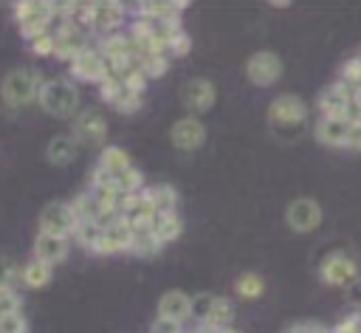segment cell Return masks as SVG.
<instances>
[{"mask_svg": "<svg viewBox=\"0 0 361 333\" xmlns=\"http://www.w3.org/2000/svg\"><path fill=\"white\" fill-rule=\"evenodd\" d=\"M305 119H307V104L296 93H279L268 104V124H271L274 135H279L285 141H290L302 133Z\"/></svg>", "mask_w": 361, "mask_h": 333, "instance_id": "obj_1", "label": "cell"}, {"mask_svg": "<svg viewBox=\"0 0 361 333\" xmlns=\"http://www.w3.org/2000/svg\"><path fill=\"white\" fill-rule=\"evenodd\" d=\"M39 87H42L39 71L23 65V68H14V71L6 73V79L0 85V99H3V104L8 110H23V107L37 102Z\"/></svg>", "mask_w": 361, "mask_h": 333, "instance_id": "obj_2", "label": "cell"}, {"mask_svg": "<svg viewBox=\"0 0 361 333\" xmlns=\"http://www.w3.org/2000/svg\"><path fill=\"white\" fill-rule=\"evenodd\" d=\"M37 104L56 119H73L79 113V90L71 79H42Z\"/></svg>", "mask_w": 361, "mask_h": 333, "instance_id": "obj_3", "label": "cell"}, {"mask_svg": "<svg viewBox=\"0 0 361 333\" xmlns=\"http://www.w3.org/2000/svg\"><path fill=\"white\" fill-rule=\"evenodd\" d=\"M59 20L56 3H39V0H25L14 3V23L23 34V40H34L39 34H48Z\"/></svg>", "mask_w": 361, "mask_h": 333, "instance_id": "obj_4", "label": "cell"}, {"mask_svg": "<svg viewBox=\"0 0 361 333\" xmlns=\"http://www.w3.org/2000/svg\"><path fill=\"white\" fill-rule=\"evenodd\" d=\"M316 110L319 116L327 119H350V121H361V107L355 102V90H350L347 85H341L338 79L324 85L316 96Z\"/></svg>", "mask_w": 361, "mask_h": 333, "instance_id": "obj_5", "label": "cell"}, {"mask_svg": "<svg viewBox=\"0 0 361 333\" xmlns=\"http://www.w3.org/2000/svg\"><path fill=\"white\" fill-rule=\"evenodd\" d=\"M319 279L327 288H353L358 282V262L347 251H330L319 262Z\"/></svg>", "mask_w": 361, "mask_h": 333, "instance_id": "obj_6", "label": "cell"}, {"mask_svg": "<svg viewBox=\"0 0 361 333\" xmlns=\"http://www.w3.org/2000/svg\"><path fill=\"white\" fill-rule=\"evenodd\" d=\"M90 45H93V37L82 25H76L71 20H56V25H54V56L56 59L71 65V59H76Z\"/></svg>", "mask_w": 361, "mask_h": 333, "instance_id": "obj_7", "label": "cell"}, {"mask_svg": "<svg viewBox=\"0 0 361 333\" xmlns=\"http://www.w3.org/2000/svg\"><path fill=\"white\" fill-rule=\"evenodd\" d=\"M107 119L93 110V107H85L79 110L73 119H71V135L82 144V147H104L107 141Z\"/></svg>", "mask_w": 361, "mask_h": 333, "instance_id": "obj_8", "label": "cell"}, {"mask_svg": "<svg viewBox=\"0 0 361 333\" xmlns=\"http://www.w3.org/2000/svg\"><path fill=\"white\" fill-rule=\"evenodd\" d=\"M282 76V59L274 51H254L245 59V79L257 87H271Z\"/></svg>", "mask_w": 361, "mask_h": 333, "instance_id": "obj_9", "label": "cell"}, {"mask_svg": "<svg viewBox=\"0 0 361 333\" xmlns=\"http://www.w3.org/2000/svg\"><path fill=\"white\" fill-rule=\"evenodd\" d=\"M76 229V214L71 200H54L39 212V231L42 234H54V237H68Z\"/></svg>", "mask_w": 361, "mask_h": 333, "instance_id": "obj_10", "label": "cell"}, {"mask_svg": "<svg viewBox=\"0 0 361 333\" xmlns=\"http://www.w3.org/2000/svg\"><path fill=\"white\" fill-rule=\"evenodd\" d=\"M93 45L99 48V54L104 56L110 71H121L127 65H135V59H133V40H130L127 31H116V34L99 37V40H93Z\"/></svg>", "mask_w": 361, "mask_h": 333, "instance_id": "obj_11", "label": "cell"}, {"mask_svg": "<svg viewBox=\"0 0 361 333\" xmlns=\"http://www.w3.org/2000/svg\"><path fill=\"white\" fill-rule=\"evenodd\" d=\"M285 223L296 234L316 231L319 223H322V206H319V200L316 198H293L285 206Z\"/></svg>", "mask_w": 361, "mask_h": 333, "instance_id": "obj_12", "label": "cell"}, {"mask_svg": "<svg viewBox=\"0 0 361 333\" xmlns=\"http://www.w3.org/2000/svg\"><path fill=\"white\" fill-rule=\"evenodd\" d=\"M214 99H217V87H214V82L206 79V76L189 79V82L183 85V90H180V102H183V107H186L192 116H200V113L212 110Z\"/></svg>", "mask_w": 361, "mask_h": 333, "instance_id": "obj_13", "label": "cell"}, {"mask_svg": "<svg viewBox=\"0 0 361 333\" xmlns=\"http://www.w3.org/2000/svg\"><path fill=\"white\" fill-rule=\"evenodd\" d=\"M169 141L175 150L192 152L206 144V124L197 116H183L169 127Z\"/></svg>", "mask_w": 361, "mask_h": 333, "instance_id": "obj_14", "label": "cell"}, {"mask_svg": "<svg viewBox=\"0 0 361 333\" xmlns=\"http://www.w3.org/2000/svg\"><path fill=\"white\" fill-rule=\"evenodd\" d=\"M68 68H71V76H73L76 82H93V85H99V82L107 76V71H110L96 45L85 48L76 59H71Z\"/></svg>", "mask_w": 361, "mask_h": 333, "instance_id": "obj_15", "label": "cell"}, {"mask_svg": "<svg viewBox=\"0 0 361 333\" xmlns=\"http://www.w3.org/2000/svg\"><path fill=\"white\" fill-rule=\"evenodd\" d=\"M130 248H133V226L124 217H118L102 229V240L96 246V254H124Z\"/></svg>", "mask_w": 361, "mask_h": 333, "instance_id": "obj_16", "label": "cell"}, {"mask_svg": "<svg viewBox=\"0 0 361 333\" xmlns=\"http://www.w3.org/2000/svg\"><path fill=\"white\" fill-rule=\"evenodd\" d=\"M350 119H327L319 116L313 124V135L319 144L324 147H336V150H347V135H350Z\"/></svg>", "mask_w": 361, "mask_h": 333, "instance_id": "obj_17", "label": "cell"}, {"mask_svg": "<svg viewBox=\"0 0 361 333\" xmlns=\"http://www.w3.org/2000/svg\"><path fill=\"white\" fill-rule=\"evenodd\" d=\"M158 316L161 319H172L178 325H186L192 319V299H189V293H183L180 288L164 291L161 299H158Z\"/></svg>", "mask_w": 361, "mask_h": 333, "instance_id": "obj_18", "label": "cell"}, {"mask_svg": "<svg viewBox=\"0 0 361 333\" xmlns=\"http://www.w3.org/2000/svg\"><path fill=\"white\" fill-rule=\"evenodd\" d=\"M68 251H71V240L68 237H54V234H42L37 231L34 237V257L42 260L45 265H59L68 260Z\"/></svg>", "mask_w": 361, "mask_h": 333, "instance_id": "obj_19", "label": "cell"}, {"mask_svg": "<svg viewBox=\"0 0 361 333\" xmlns=\"http://www.w3.org/2000/svg\"><path fill=\"white\" fill-rule=\"evenodd\" d=\"M183 11H186V3H172V0H166V3H141V6L130 8V14L152 20V23H180Z\"/></svg>", "mask_w": 361, "mask_h": 333, "instance_id": "obj_20", "label": "cell"}, {"mask_svg": "<svg viewBox=\"0 0 361 333\" xmlns=\"http://www.w3.org/2000/svg\"><path fill=\"white\" fill-rule=\"evenodd\" d=\"M79 150H82V144H79L71 133H56V135L48 141V147H45V158H48L51 164H56V166H65V164L76 161Z\"/></svg>", "mask_w": 361, "mask_h": 333, "instance_id": "obj_21", "label": "cell"}, {"mask_svg": "<svg viewBox=\"0 0 361 333\" xmlns=\"http://www.w3.org/2000/svg\"><path fill=\"white\" fill-rule=\"evenodd\" d=\"M96 166H99V169H104L107 175H113V181H116L121 172H127V169L133 166V158H130V152H127L124 147L104 144V147H102V152H99Z\"/></svg>", "mask_w": 361, "mask_h": 333, "instance_id": "obj_22", "label": "cell"}, {"mask_svg": "<svg viewBox=\"0 0 361 333\" xmlns=\"http://www.w3.org/2000/svg\"><path fill=\"white\" fill-rule=\"evenodd\" d=\"M144 192H147V200H149V206L155 209V214L178 212V200H180V195H178L175 186H169V183H147Z\"/></svg>", "mask_w": 361, "mask_h": 333, "instance_id": "obj_23", "label": "cell"}, {"mask_svg": "<svg viewBox=\"0 0 361 333\" xmlns=\"http://www.w3.org/2000/svg\"><path fill=\"white\" fill-rule=\"evenodd\" d=\"M51 277H54V268L45 265L42 260H37V257H31L25 265H20V285L23 288L39 291V288H45L51 282Z\"/></svg>", "mask_w": 361, "mask_h": 333, "instance_id": "obj_24", "label": "cell"}, {"mask_svg": "<svg viewBox=\"0 0 361 333\" xmlns=\"http://www.w3.org/2000/svg\"><path fill=\"white\" fill-rule=\"evenodd\" d=\"M183 231V220L178 212H164V214H155L152 217V234L161 240V246H169L180 237Z\"/></svg>", "mask_w": 361, "mask_h": 333, "instance_id": "obj_25", "label": "cell"}, {"mask_svg": "<svg viewBox=\"0 0 361 333\" xmlns=\"http://www.w3.org/2000/svg\"><path fill=\"white\" fill-rule=\"evenodd\" d=\"M234 293L240 299H248V302L251 299H259L265 293V279L259 274H254V271H245V274H240L234 279Z\"/></svg>", "mask_w": 361, "mask_h": 333, "instance_id": "obj_26", "label": "cell"}, {"mask_svg": "<svg viewBox=\"0 0 361 333\" xmlns=\"http://www.w3.org/2000/svg\"><path fill=\"white\" fill-rule=\"evenodd\" d=\"M231 322H234V302L226 299V296H214V305L206 316V325H212L217 330H228Z\"/></svg>", "mask_w": 361, "mask_h": 333, "instance_id": "obj_27", "label": "cell"}, {"mask_svg": "<svg viewBox=\"0 0 361 333\" xmlns=\"http://www.w3.org/2000/svg\"><path fill=\"white\" fill-rule=\"evenodd\" d=\"M169 56H164V54H138L135 56V65L141 68V73L147 76V79H158V76H164L166 71H169Z\"/></svg>", "mask_w": 361, "mask_h": 333, "instance_id": "obj_28", "label": "cell"}, {"mask_svg": "<svg viewBox=\"0 0 361 333\" xmlns=\"http://www.w3.org/2000/svg\"><path fill=\"white\" fill-rule=\"evenodd\" d=\"M71 240H76L82 248H87V251L96 254V246H99V240H102V226L93 223V220H82V223H76Z\"/></svg>", "mask_w": 361, "mask_h": 333, "instance_id": "obj_29", "label": "cell"}, {"mask_svg": "<svg viewBox=\"0 0 361 333\" xmlns=\"http://www.w3.org/2000/svg\"><path fill=\"white\" fill-rule=\"evenodd\" d=\"M338 82L347 85L350 90H361V54H355V56H350V59L341 62Z\"/></svg>", "mask_w": 361, "mask_h": 333, "instance_id": "obj_30", "label": "cell"}, {"mask_svg": "<svg viewBox=\"0 0 361 333\" xmlns=\"http://www.w3.org/2000/svg\"><path fill=\"white\" fill-rule=\"evenodd\" d=\"M116 113H135L138 107H141V96L138 93H133V90H127V87H118L110 99H104Z\"/></svg>", "mask_w": 361, "mask_h": 333, "instance_id": "obj_31", "label": "cell"}, {"mask_svg": "<svg viewBox=\"0 0 361 333\" xmlns=\"http://www.w3.org/2000/svg\"><path fill=\"white\" fill-rule=\"evenodd\" d=\"M17 282H20V265L8 254H0V291L14 288Z\"/></svg>", "mask_w": 361, "mask_h": 333, "instance_id": "obj_32", "label": "cell"}, {"mask_svg": "<svg viewBox=\"0 0 361 333\" xmlns=\"http://www.w3.org/2000/svg\"><path fill=\"white\" fill-rule=\"evenodd\" d=\"M14 313H23V299H20L17 288H6V291H0V319L14 316Z\"/></svg>", "mask_w": 361, "mask_h": 333, "instance_id": "obj_33", "label": "cell"}, {"mask_svg": "<svg viewBox=\"0 0 361 333\" xmlns=\"http://www.w3.org/2000/svg\"><path fill=\"white\" fill-rule=\"evenodd\" d=\"M189 48H192V37L186 34V28H180V31L166 42V56H169V59H175V56H186Z\"/></svg>", "mask_w": 361, "mask_h": 333, "instance_id": "obj_34", "label": "cell"}, {"mask_svg": "<svg viewBox=\"0 0 361 333\" xmlns=\"http://www.w3.org/2000/svg\"><path fill=\"white\" fill-rule=\"evenodd\" d=\"M192 299V319L200 325V322H206V316H209V310H212V305H214V293H195V296H189Z\"/></svg>", "mask_w": 361, "mask_h": 333, "instance_id": "obj_35", "label": "cell"}, {"mask_svg": "<svg viewBox=\"0 0 361 333\" xmlns=\"http://www.w3.org/2000/svg\"><path fill=\"white\" fill-rule=\"evenodd\" d=\"M28 45H31V54H37V56H54V28L48 34L28 40Z\"/></svg>", "mask_w": 361, "mask_h": 333, "instance_id": "obj_36", "label": "cell"}, {"mask_svg": "<svg viewBox=\"0 0 361 333\" xmlns=\"http://www.w3.org/2000/svg\"><path fill=\"white\" fill-rule=\"evenodd\" d=\"M330 333H361V313H347V316H341V319L330 327Z\"/></svg>", "mask_w": 361, "mask_h": 333, "instance_id": "obj_37", "label": "cell"}, {"mask_svg": "<svg viewBox=\"0 0 361 333\" xmlns=\"http://www.w3.org/2000/svg\"><path fill=\"white\" fill-rule=\"evenodd\" d=\"M0 330H6V333H28V322H25L23 313H14V316L0 319Z\"/></svg>", "mask_w": 361, "mask_h": 333, "instance_id": "obj_38", "label": "cell"}, {"mask_svg": "<svg viewBox=\"0 0 361 333\" xmlns=\"http://www.w3.org/2000/svg\"><path fill=\"white\" fill-rule=\"evenodd\" d=\"M282 333H330V327H324L319 322H293Z\"/></svg>", "mask_w": 361, "mask_h": 333, "instance_id": "obj_39", "label": "cell"}, {"mask_svg": "<svg viewBox=\"0 0 361 333\" xmlns=\"http://www.w3.org/2000/svg\"><path fill=\"white\" fill-rule=\"evenodd\" d=\"M149 333H186V330H183V325H178V322L158 316V319L149 325Z\"/></svg>", "mask_w": 361, "mask_h": 333, "instance_id": "obj_40", "label": "cell"}, {"mask_svg": "<svg viewBox=\"0 0 361 333\" xmlns=\"http://www.w3.org/2000/svg\"><path fill=\"white\" fill-rule=\"evenodd\" d=\"M347 150H355V152H361V121H353V124H350Z\"/></svg>", "mask_w": 361, "mask_h": 333, "instance_id": "obj_41", "label": "cell"}, {"mask_svg": "<svg viewBox=\"0 0 361 333\" xmlns=\"http://www.w3.org/2000/svg\"><path fill=\"white\" fill-rule=\"evenodd\" d=\"M189 333H223V330H217V327H212V325H206V322H200V325H195Z\"/></svg>", "mask_w": 361, "mask_h": 333, "instance_id": "obj_42", "label": "cell"}, {"mask_svg": "<svg viewBox=\"0 0 361 333\" xmlns=\"http://www.w3.org/2000/svg\"><path fill=\"white\" fill-rule=\"evenodd\" d=\"M223 333H237V330H234V327H228V330H223Z\"/></svg>", "mask_w": 361, "mask_h": 333, "instance_id": "obj_43", "label": "cell"}, {"mask_svg": "<svg viewBox=\"0 0 361 333\" xmlns=\"http://www.w3.org/2000/svg\"><path fill=\"white\" fill-rule=\"evenodd\" d=\"M0 333H6V330H0Z\"/></svg>", "mask_w": 361, "mask_h": 333, "instance_id": "obj_44", "label": "cell"}]
</instances>
